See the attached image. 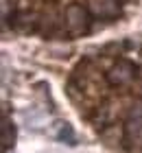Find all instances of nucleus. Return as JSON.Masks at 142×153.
<instances>
[{
	"mask_svg": "<svg viewBox=\"0 0 142 153\" xmlns=\"http://www.w3.org/2000/svg\"><path fill=\"white\" fill-rule=\"evenodd\" d=\"M138 0H4V29L20 35H39L44 39H70L63 26V13L70 7H85L103 26L118 22Z\"/></svg>",
	"mask_w": 142,
	"mask_h": 153,
	"instance_id": "obj_1",
	"label": "nucleus"
},
{
	"mask_svg": "<svg viewBox=\"0 0 142 153\" xmlns=\"http://www.w3.org/2000/svg\"><path fill=\"white\" fill-rule=\"evenodd\" d=\"M123 55L125 53H120V57H114L109 68L105 70V81H107L112 88H125V85H129L131 81H136L140 76L138 66L133 64L131 59L123 57Z\"/></svg>",
	"mask_w": 142,
	"mask_h": 153,
	"instance_id": "obj_2",
	"label": "nucleus"
},
{
	"mask_svg": "<svg viewBox=\"0 0 142 153\" xmlns=\"http://www.w3.org/2000/svg\"><path fill=\"white\" fill-rule=\"evenodd\" d=\"M13 142H16V127L4 114L2 116V149L9 151V147H13Z\"/></svg>",
	"mask_w": 142,
	"mask_h": 153,
	"instance_id": "obj_3",
	"label": "nucleus"
},
{
	"mask_svg": "<svg viewBox=\"0 0 142 153\" xmlns=\"http://www.w3.org/2000/svg\"><path fill=\"white\" fill-rule=\"evenodd\" d=\"M57 140L66 142L70 147L77 144V136H74V131H72V127H70L68 123H59V127H57Z\"/></svg>",
	"mask_w": 142,
	"mask_h": 153,
	"instance_id": "obj_4",
	"label": "nucleus"
}]
</instances>
